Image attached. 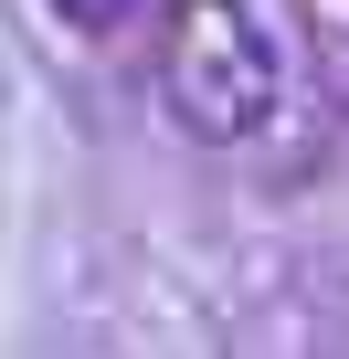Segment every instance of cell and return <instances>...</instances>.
Masks as SVG:
<instances>
[{
    "mask_svg": "<svg viewBox=\"0 0 349 359\" xmlns=\"http://www.w3.org/2000/svg\"><path fill=\"white\" fill-rule=\"evenodd\" d=\"M307 43H317V74L349 95V0H307Z\"/></svg>",
    "mask_w": 349,
    "mask_h": 359,
    "instance_id": "obj_3",
    "label": "cell"
},
{
    "mask_svg": "<svg viewBox=\"0 0 349 359\" xmlns=\"http://www.w3.org/2000/svg\"><path fill=\"white\" fill-rule=\"evenodd\" d=\"M43 11H53L74 43H138L148 22L169 32V11H180V0H43Z\"/></svg>",
    "mask_w": 349,
    "mask_h": 359,
    "instance_id": "obj_2",
    "label": "cell"
},
{
    "mask_svg": "<svg viewBox=\"0 0 349 359\" xmlns=\"http://www.w3.org/2000/svg\"><path fill=\"white\" fill-rule=\"evenodd\" d=\"M159 106L202 148H244L286 106V43L265 32L254 0H180L159 32Z\"/></svg>",
    "mask_w": 349,
    "mask_h": 359,
    "instance_id": "obj_1",
    "label": "cell"
}]
</instances>
